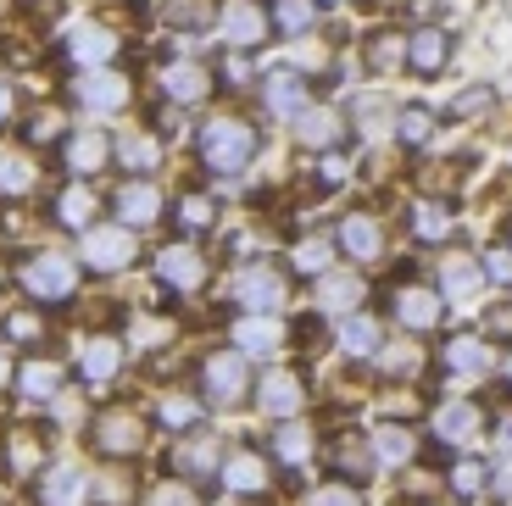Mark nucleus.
Instances as JSON below:
<instances>
[{"mask_svg": "<svg viewBox=\"0 0 512 506\" xmlns=\"http://www.w3.org/2000/svg\"><path fill=\"white\" fill-rule=\"evenodd\" d=\"M256 156V128L245 123V117H212V123L201 128V162L212 167V173H245Z\"/></svg>", "mask_w": 512, "mask_h": 506, "instance_id": "1", "label": "nucleus"}, {"mask_svg": "<svg viewBox=\"0 0 512 506\" xmlns=\"http://www.w3.org/2000/svg\"><path fill=\"white\" fill-rule=\"evenodd\" d=\"M284 295H290V284H284V273L268 262H251V267L234 273V301H240L245 312H279Z\"/></svg>", "mask_w": 512, "mask_h": 506, "instance_id": "2", "label": "nucleus"}, {"mask_svg": "<svg viewBox=\"0 0 512 506\" xmlns=\"http://www.w3.org/2000/svg\"><path fill=\"white\" fill-rule=\"evenodd\" d=\"M140 256V240H134V228L117 223V228H84V262L95 273H117Z\"/></svg>", "mask_w": 512, "mask_h": 506, "instance_id": "3", "label": "nucleus"}, {"mask_svg": "<svg viewBox=\"0 0 512 506\" xmlns=\"http://www.w3.org/2000/svg\"><path fill=\"white\" fill-rule=\"evenodd\" d=\"M23 284H28L34 301H67V295L78 290V267L67 262V256L45 251V256H34V262L23 267Z\"/></svg>", "mask_w": 512, "mask_h": 506, "instance_id": "4", "label": "nucleus"}, {"mask_svg": "<svg viewBox=\"0 0 512 506\" xmlns=\"http://www.w3.org/2000/svg\"><path fill=\"white\" fill-rule=\"evenodd\" d=\"M78 106L90 117H112V112H123L128 106V78L123 73H112V67H90V73L78 78Z\"/></svg>", "mask_w": 512, "mask_h": 506, "instance_id": "5", "label": "nucleus"}, {"mask_svg": "<svg viewBox=\"0 0 512 506\" xmlns=\"http://www.w3.org/2000/svg\"><path fill=\"white\" fill-rule=\"evenodd\" d=\"M218 28H223V39H229L234 51H251V45L268 39V12H262V0H223Z\"/></svg>", "mask_w": 512, "mask_h": 506, "instance_id": "6", "label": "nucleus"}, {"mask_svg": "<svg viewBox=\"0 0 512 506\" xmlns=\"http://www.w3.org/2000/svg\"><path fill=\"white\" fill-rule=\"evenodd\" d=\"M440 312H446V295L429 290V284H401V290H396V323L407 334L440 329Z\"/></svg>", "mask_w": 512, "mask_h": 506, "instance_id": "7", "label": "nucleus"}, {"mask_svg": "<svg viewBox=\"0 0 512 506\" xmlns=\"http://www.w3.org/2000/svg\"><path fill=\"white\" fill-rule=\"evenodd\" d=\"M262 106H268L273 117H301L312 106V95H307V78L295 73V67H279V73H268L262 78Z\"/></svg>", "mask_w": 512, "mask_h": 506, "instance_id": "8", "label": "nucleus"}, {"mask_svg": "<svg viewBox=\"0 0 512 506\" xmlns=\"http://www.w3.org/2000/svg\"><path fill=\"white\" fill-rule=\"evenodd\" d=\"M201 384H206V395H212V401H240L245 395V356L240 351H212L201 362Z\"/></svg>", "mask_w": 512, "mask_h": 506, "instance_id": "9", "label": "nucleus"}, {"mask_svg": "<svg viewBox=\"0 0 512 506\" xmlns=\"http://www.w3.org/2000/svg\"><path fill=\"white\" fill-rule=\"evenodd\" d=\"M112 56H117V34L106 23H78L73 34H67V62L84 67V73H90V67H106Z\"/></svg>", "mask_w": 512, "mask_h": 506, "instance_id": "10", "label": "nucleus"}, {"mask_svg": "<svg viewBox=\"0 0 512 506\" xmlns=\"http://www.w3.org/2000/svg\"><path fill=\"white\" fill-rule=\"evenodd\" d=\"M334 240H340V251H346L351 262H379L384 256V228L373 223L368 212H346L340 228H334Z\"/></svg>", "mask_w": 512, "mask_h": 506, "instance_id": "11", "label": "nucleus"}, {"mask_svg": "<svg viewBox=\"0 0 512 506\" xmlns=\"http://www.w3.org/2000/svg\"><path fill=\"white\" fill-rule=\"evenodd\" d=\"M156 273H162L167 290H201L206 262H201V251H195L190 240H179V245H167V251L156 256Z\"/></svg>", "mask_w": 512, "mask_h": 506, "instance_id": "12", "label": "nucleus"}, {"mask_svg": "<svg viewBox=\"0 0 512 506\" xmlns=\"http://www.w3.org/2000/svg\"><path fill=\"white\" fill-rule=\"evenodd\" d=\"M479 290H485V267H479V256L451 251L446 262H440V295H446V301H474Z\"/></svg>", "mask_w": 512, "mask_h": 506, "instance_id": "13", "label": "nucleus"}, {"mask_svg": "<svg viewBox=\"0 0 512 506\" xmlns=\"http://www.w3.org/2000/svg\"><path fill=\"white\" fill-rule=\"evenodd\" d=\"M446 62H451V34L446 28H418V34L407 39V67L412 73L435 78V73H446Z\"/></svg>", "mask_w": 512, "mask_h": 506, "instance_id": "14", "label": "nucleus"}, {"mask_svg": "<svg viewBox=\"0 0 512 506\" xmlns=\"http://www.w3.org/2000/svg\"><path fill=\"white\" fill-rule=\"evenodd\" d=\"M162 89L179 106H195V101H206V95H212V73H206L201 62H167L162 67Z\"/></svg>", "mask_w": 512, "mask_h": 506, "instance_id": "15", "label": "nucleus"}, {"mask_svg": "<svg viewBox=\"0 0 512 506\" xmlns=\"http://www.w3.org/2000/svg\"><path fill=\"white\" fill-rule=\"evenodd\" d=\"M140 440H145V429H140L134 412H106V418L95 423V445H101L106 456H134Z\"/></svg>", "mask_w": 512, "mask_h": 506, "instance_id": "16", "label": "nucleus"}, {"mask_svg": "<svg viewBox=\"0 0 512 506\" xmlns=\"http://www.w3.org/2000/svg\"><path fill=\"white\" fill-rule=\"evenodd\" d=\"M84 490H90V473L73 468V462H56L39 484V501L45 506H84Z\"/></svg>", "mask_w": 512, "mask_h": 506, "instance_id": "17", "label": "nucleus"}, {"mask_svg": "<svg viewBox=\"0 0 512 506\" xmlns=\"http://www.w3.org/2000/svg\"><path fill=\"white\" fill-rule=\"evenodd\" d=\"M279 345H284V329L273 323L268 312H251L240 329H234V351L240 356H273Z\"/></svg>", "mask_w": 512, "mask_h": 506, "instance_id": "18", "label": "nucleus"}, {"mask_svg": "<svg viewBox=\"0 0 512 506\" xmlns=\"http://www.w3.org/2000/svg\"><path fill=\"white\" fill-rule=\"evenodd\" d=\"M256 401H262V412H268V418H279V423L295 418V412H301V379H295V373H268Z\"/></svg>", "mask_w": 512, "mask_h": 506, "instance_id": "19", "label": "nucleus"}, {"mask_svg": "<svg viewBox=\"0 0 512 506\" xmlns=\"http://www.w3.org/2000/svg\"><path fill=\"white\" fill-rule=\"evenodd\" d=\"M362 295H368V284H362L357 273H323V284H318V306H323V312H357Z\"/></svg>", "mask_w": 512, "mask_h": 506, "instance_id": "20", "label": "nucleus"}, {"mask_svg": "<svg viewBox=\"0 0 512 506\" xmlns=\"http://www.w3.org/2000/svg\"><path fill=\"white\" fill-rule=\"evenodd\" d=\"M117 217H123L128 228H145L162 217V195L151 190V184H123L117 190Z\"/></svg>", "mask_w": 512, "mask_h": 506, "instance_id": "21", "label": "nucleus"}, {"mask_svg": "<svg viewBox=\"0 0 512 506\" xmlns=\"http://www.w3.org/2000/svg\"><path fill=\"white\" fill-rule=\"evenodd\" d=\"M112 162V145H106V134H73L67 140V167H73L78 178H90V173H101V167Z\"/></svg>", "mask_w": 512, "mask_h": 506, "instance_id": "22", "label": "nucleus"}, {"mask_svg": "<svg viewBox=\"0 0 512 506\" xmlns=\"http://www.w3.org/2000/svg\"><path fill=\"white\" fill-rule=\"evenodd\" d=\"M446 367L457 379H474V373L490 367V345L479 334H457V340H446Z\"/></svg>", "mask_w": 512, "mask_h": 506, "instance_id": "23", "label": "nucleus"}, {"mask_svg": "<svg viewBox=\"0 0 512 506\" xmlns=\"http://www.w3.org/2000/svg\"><path fill=\"white\" fill-rule=\"evenodd\" d=\"M295 134H301V145H312V151H334V140H340V117H334L329 106H307V112L295 117Z\"/></svg>", "mask_w": 512, "mask_h": 506, "instance_id": "24", "label": "nucleus"}, {"mask_svg": "<svg viewBox=\"0 0 512 506\" xmlns=\"http://www.w3.org/2000/svg\"><path fill=\"white\" fill-rule=\"evenodd\" d=\"M435 434H440V440H451V445L474 440V434H479V406L474 401H446L435 412Z\"/></svg>", "mask_w": 512, "mask_h": 506, "instance_id": "25", "label": "nucleus"}, {"mask_svg": "<svg viewBox=\"0 0 512 506\" xmlns=\"http://www.w3.org/2000/svg\"><path fill=\"white\" fill-rule=\"evenodd\" d=\"M117 362H123V345H117V340H90V345H84V356H78V367H84V379H90V384L117 379Z\"/></svg>", "mask_w": 512, "mask_h": 506, "instance_id": "26", "label": "nucleus"}, {"mask_svg": "<svg viewBox=\"0 0 512 506\" xmlns=\"http://www.w3.org/2000/svg\"><path fill=\"white\" fill-rule=\"evenodd\" d=\"M273 451H279V462H290V468H301L312 456V429L301 418H284L279 434H273Z\"/></svg>", "mask_w": 512, "mask_h": 506, "instance_id": "27", "label": "nucleus"}, {"mask_svg": "<svg viewBox=\"0 0 512 506\" xmlns=\"http://www.w3.org/2000/svg\"><path fill=\"white\" fill-rule=\"evenodd\" d=\"M379 345H384V334L373 317H346L340 323V351L346 356H379Z\"/></svg>", "mask_w": 512, "mask_h": 506, "instance_id": "28", "label": "nucleus"}, {"mask_svg": "<svg viewBox=\"0 0 512 506\" xmlns=\"http://www.w3.org/2000/svg\"><path fill=\"white\" fill-rule=\"evenodd\" d=\"M412 234H418L423 245H440L451 234V212L440 201H418L412 206Z\"/></svg>", "mask_w": 512, "mask_h": 506, "instance_id": "29", "label": "nucleus"}, {"mask_svg": "<svg viewBox=\"0 0 512 506\" xmlns=\"http://www.w3.org/2000/svg\"><path fill=\"white\" fill-rule=\"evenodd\" d=\"M373 456H379V462H390V468L412 462V434L401 429V423H379V429H373Z\"/></svg>", "mask_w": 512, "mask_h": 506, "instance_id": "30", "label": "nucleus"}, {"mask_svg": "<svg viewBox=\"0 0 512 506\" xmlns=\"http://www.w3.org/2000/svg\"><path fill=\"white\" fill-rule=\"evenodd\" d=\"M112 156H117V162H123V167H128V173H151V167H156V162H162V145H156V140H151V134H128V140H123V145H117V151H112Z\"/></svg>", "mask_w": 512, "mask_h": 506, "instance_id": "31", "label": "nucleus"}, {"mask_svg": "<svg viewBox=\"0 0 512 506\" xmlns=\"http://www.w3.org/2000/svg\"><path fill=\"white\" fill-rule=\"evenodd\" d=\"M223 484H229V490H262V484H268V468H262V456H251V451L229 456V468H223Z\"/></svg>", "mask_w": 512, "mask_h": 506, "instance_id": "32", "label": "nucleus"}, {"mask_svg": "<svg viewBox=\"0 0 512 506\" xmlns=\"http://www.w3.org/2000/svg\"><path fill=\"white\" fill-rule=\"evenodd\" d=\"M429 134H435V112H429V106H401L396 112V140L401 145H429Z\"/></svg>", "mask_w": 512, "mask_h": 506, "instance_id": "33", "label": "nucleus"}, {"mask_svg": "<svg viewBox=\"0 0 512 506\" xmlns=\"http://www.w3.org/2000/svg\"><path fill=\"white\" fill-rule=\"evenodd\" d=\"M34 190V162L17 151H0V195H28Z\"/></svg>", "mask_w": 512, "mask_h": 506, "instance_id": "34", "label": "nucleus"}, {"mask_svg": "<svg viewBox=\"0 0 512 506\" xmlns=\"http://www.w3.org/2000/svg\"><path fill=\"white\" fill-rule=\"evenodd\" d=\"M401 62H407V39L401 34H373L368 39V67L373 73H396Z\"/></svg>", "mask_w": 512, "mask_h": 506, "instance_id": "35", "label": "nucleus"}, {"mask_svg": "<svg viewBox=\"0 0 512 506\" xmlns=\"http://www.w3.org/2000/svg\"><path fill=\"white\" fill-rule=\"evenodd\" d=\"M17 384H23V395H34V401H51V395L62 390V367L56 362H28Z\"/></svg>", "mask_w": 512, "mask_h": 506, "instance_id": "36", "label": "nucleus"}, {"mask_svg": "<svg viewBox=\"0 0 512 506\" xmlns=\"http://www.w3.org/2000/svg\"><path fill=\"white\" fill-rule=\"evenodd\" d=\"M290 262H295V273H318V279H323V273H329V262H334V240L312 234V240H301V245H295V256H290Z\"/></svg>", "mask_w": 512, "mask_h": 506, "instance_id": "37", "label": "nucleus"}, {"mask_svg": "<svg viewBox=\"0 0 512 506\" xmlns=\"http://www.w3.org/2000/svg\"><path fill=\"white\" fill-rule=\"evenodd\" d=\"M273 23L284 28V34H307L312 23H318V0H279V6H273Z\"/></svg>", "mask_w": 512, "mask_h": 506, "instance_id": "38", "label": "nucleus"}, {"mask_svg": "<svg viewBox=\"0 0 512 506\" xmlns=\"http://www.w3.org/2000/svg\"><path fill=\"white\" fill-rule=\"evenodd\" d=\"M56 217H62L67 228H90V217H95V195H90V190H67L62 201H56Z\"/></svg>", "mask_w": 512, "mask_h": 506, "instance_id": "39", "label": "nucleus"}, {"mask_svg": "<svg viewBox=\"0 0 512 506\" xmlns=\"http://www.w3.org/2000/svg\"><path fill=\"white\" fill-rule=\"evenodd\" d=\"M479 267H485V284L512 290V251H507V245H490V251L479 256Z\"/></svg>", "mask_w": 512, "mask_h": 506, "instance_id": "40", "label": "nucleus"}, {"mask_svg": "<svg viewBox=\"0 0 512 506\" xmlns=\"http://www.w3.org/2000/svg\"><path fill=\"white\" fill-rule=\"evenodd\" d=\"M490 106H496V89H490V84H474V89H462L457 101H451V112H457V117H485Z\"/></svg>", "mask_w": 512, "mask_h": 506, "instance_id": "41", "label": "nucleus"}, {"mask_svg": "<svg viewBox=\"0 0 512 506\" xmlns=\"http://www.w3.org/2000/svg\"><path fill=\"white\" fill-rule=\"evenodd\" d=\"M195 418H201V406H195L190 395H167V401H162V423H167V429H190Z\"/></svg>", "mask_w": 512, "mask_h": 506, "instance_id": "42", "label": "nucleus"}, {"mask_svg": "<svg viewBox=\"0 0 512 506\" xmlns=\"http://www.w3.org/2000/svg\"><path fill=\"white\" fill-rule=\"evenodd\" d=\"M212 217H218V206L206 201V195H184V201H179V223L184 228H206Z\"/></svg>", "mask_w": 512, "mask_h": 506, "instance_id": "43", "label": "nucleus"}, {"mask_svg": "<svg viewBox=\"0 0 512 506\" xmlns=\"http://www.w3.org/2000/svg\"><path fill=\"white\" fill-rule=\"evenodd\" d=\"M206 17H212V6H206V0H179V6H173V17H167V23H173V28H201Z\"/></svg>", "mask_w": 512, "mask_h": 506, "instance_id": "44", "label": "nucleus"}, {"mask_svg": "<svg viewBox=\"0 0 512 506\" xmlns=\"http://www.w3.org/2000/svg\"><path fill=\"white\" fill-rule=\"evenodd\" d=\"M479 484H485V468H479V462H457V468H451V490L457 495H474Z\"/></svg>", "mask_w": 512, "mask_h": 506, "instance_id": "45", "label": "nucleus"}, {"mask_svg": "<svg viewBox=\"0 0 512 506\" xmlns=\"http://www.w3.org/2000/svg\"><path fill=\"white\" fill-rule=\"evenodd\" d=\"M151 506H201V501H195L190 484H162V490L151 495Z\"/></svg>", "mask_w": 512, "mask_h": 506, "instance_id": "46", "label": "nucleus"}, {"mask_svg": "<svg viewBox=\"0 0 512 506\" xmlns=\"http://www.w3.org/2000/svg\"><path fill=\"white\" fill-rule=\"evenodd\" d=\"M362 112H357V123H362V134H379L384 123H390V112H384V101H357Z\"/></svg>", "mask_w": 512, "mask_h": 506, "instance_id": "47", "label": "nucleus"}, {"mask_svg": "<svg viewBox=\"0 0 512 506\" xmlns=\"http://www.w3.org/2000/svg\"><path fill=\"white\" fill-rule=\"evenodd\" d=\"M179 462H184V473H212V445H190V451H179Z\"/></svg>", "mask_w": 512, "mask_h": 506, "instance_id": "48", "label": "nucleus"}, {"mask_svg": "<svg viewBox=\"0 0 512 506\" xmlns=\"http://www.w3.org/2000/svg\"><path fill=\"white\" fill-rule=\"evenodd\" d=\"M312 506H357V490H346V484H329V490L312 495Z\"/></svg>", "mask_w": 512, "mask_h": 506, "instance_id": "49", "label": "nucleus"}, {"mask_svg": "<svg viewBox=\"0 0 512 506\" xmlns=\"http://www.w3.org/2000/svg\"><path fill=\"white\" fill-rule=\"evenodd\" d=\"M6 334H12V340H34V334H39L34 312H12V317H6Z\"/></svg>", "mask_w": 512, "mask_h": 506, "instance_id": "50", "label": "nucleus"}, {"mask_svg": "<svg viewBox=\"0 0 512 506\" xmlns=\"http://www.w3.org/2000/svg\"><path fill=\"white\" fill-rule=\"evenodd\" d=\"M162 340H167V323H151V317L134 323V345H162Z\"/></svg>", "mask_w": 512, "mask_h": 506, "instance_id": "51", "label": "nucleus"}, {"mask_svg": "<svg viewBox=\"0 0 512 506\" xmlns=\"http://www.w3.org/2000/svg\"><path fill=\"white\" fill-rule=\"evenodd\" d=\"M318 173H323V184H340V178H346V156H334V151H329Z\"/></svg>", "mask_w": 512, "mask_h": 506, "instance_id": "52", "label": "nucleus"}, {"mask_svg": "<svg viewBox=\"0 0 512 506\" xmlns=\"http://www.w3.org/2000/svg\"><path fill=\"white\" fill-rule=\"evenodd\" d=\"M28 134H34V140H51V134H56V117H51V112L34 117V123H28Z\"/></svg>", "mask_w": 512, "mask_h": 506, "instance_id": "53", "label": "nucleus"}, {"mask_svg": "<svg viewBox=\"0 0 512 506\" xmlns=\"http://www.w3.org/2000/svg\"><path fill=\"white\" fill-rule=\"evenodd\" d=\"M496 495H501V501H507V506H512V462H507V468H501V473H496Z\"/></svg>", "mask_w": 512, "mask_h": 506, "instance_id": "54", "label": "nucleus"}, {"mask_svg": "<svg viewBox=\"0 0 512 506\" xmlns=\"http://www.w3.org/2000/svg\"><path fill=\"white\" fill-rule=\"evenodd\" d=\"M496 440H501V451H512V418H501V429H496Z\"/></svg>", "mask_w": 512, "mask_h": 506, "instance_id": "55", "label": "nucleus"}, {"mask_svg": "<svg viewBox=\"0 0 512 506\" xmlns=\"http://www.w3.org/2000/svg\"><path fill=\"white\" fill-rule=\"evenodd\" d=\"M6 117H12V89L0 84V123H6Z\"/></svg>", "mask_w": 512, "mask_h": 506, "instance_id": "56", "label": "nucleus"}, {"mask_svg": "<svg viewBox=\"0 0 512 506\" xmlns=\"http://www.w3.org/2000/svg\"><path fill=\"white\" fill-rule=\"evenodd\" d=\"M507 384H512V356H507Z\"/></svg>", "mask_w": 512, "mask_h": 506, "instance_id": "57", "label": "nucleus"}, {"mask_svg": "<svg viewBox=\"0 0 512 506\" xmlns=\"http://www.w3.org/2000/svg\"><path fill=\"white\" fill-rule=\"evenodd\" d=\"M0 379H6V356H0Z\"/></svg>", "mask_w": 512, "mask_h": 506, "instance_id": "58", "label": "nucleus"}, {"mask_svg": "<svg viewBox=\"0 0 512 506\" xmlns=\"http://www.w3.org/2000/svg\"><path fill=\"white\" fill-rule=\"evenodd\" d=\"M329 6H340V0H329Z\"/></svg>", "mask_w": 512, "mask_h": 506, "instance_id": "59", "label": "nucleus"}]
</instances>
